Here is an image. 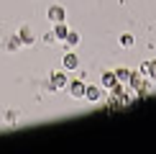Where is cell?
I'll use <instances>...</instances> for the list:
<instances>
[{
	"label": "cell",
	"instance_id": "9a60e30c",
	"mask_svg": "<svg viewBox=\"0 0 156 154\" xmlns=\"http://www.w3.org/2000/svg\"><path fill=\"white\" fill-rule=\"evenodd\" d=\"M16 118H18V116H16V113H8V116H5V121H8V123H10V126H16Z\"/></svg>",
	"mask_w": 156,
	"mask_h": 154
},
{
	"label": "cell",
	"instance_id": "4fadbf2b",
	"mask_svg": "<svg viewBox=\"0 0 156 154\" xmlns=\"http://www.w3.org/2000/svg\"><path fill=\"white\" fill-rule=\"evenodd\" d=\"M23 46V44H21V38H18V34L16 36H10V44H8V51H18V49H21Z\"/></svg>",
	"mask_w": 156,
	"mask_h": 154
},
{
	"label": "cell",
	"instance_id": "5bb4252c",
	"mask_svg": "<svg viewBox=\"0 0 156 154\" xmlns=\"http://www.w3.org/2000/svg\"><path fill=\"white\" fill-rule=\"evenodd\" d=\"M44 41H46V44H56V36H54V31H49V34H44Z\"/></svg>",
	"mask_w": 156,
	"mask_h": 154
},
{
	"label": "cell",
	"instance_id": "277c9868",
	"mask_svg": "<svg viewBox=\"0 0 156 154\" xmlns=\"http://www.w3.org/2000/svg\"><path fill=\"white\" fill-rule=\"evenodd\" d=\"M84 100L87 103H100L102 100V87L100 85H87V90H84Z\"/></svg>",
	"mask_w": 156,
	"mask_h": 154
},
{
	"label": "cell",
	"instance_id": "7c38bea8",
	"mask_svg": "<svg viewBox=\"0 0 156 154\" xmlns=\"http://www.w3.org/2000/svg\"><path fill=\"white\" fill-rule=\"evenodd\" d=\"M133 44H136V38L131 34H120V46L123 49H133Z\"/></svg>",
	"mask_w": 156,
	"mask_h": 154
},
{
	"label": "cell",
	"instance_id": "ba28073f",
	"mask_svg": "<svg viewBox=\"0 0 156 154\" xmlns=\"http://www.w3.org/2000/svg\"><path fill=\"white\" fill-rule=\"evenodd\" d=\"M100 85H102V90H113L115 85H118V77H115V72H102Z\"/></svg>",
	"mask_w": 156,
	"mask_h": 154
},
{
	"label": "cell",
	"instance_id": "7a4b0ae2",
	"mask_svg": "<svg viewBox=\"0 0 156 154\" xmlns=\"http://www.w3.org/2000/svg\"><path fill=\"white\" fill-rule=\"evenodd\" d=\"M67 90H69V95H72L74 100H82L84 98V90H87V82H84V80H69Z\"/></svg>",
	"mask_w": 156,
	"mask_h": 154
},
{
	"label": "cell",
	"instance_id": "52a82bcc",
	"mask_svg": "<svg viewBox=\"0 0 156 154\" xmlns=\"http://www.w3.org/2000/svg\"><path fill=\"white\" fill-rule=\"evenodd\" d=\"M141 75H144V77H148L151 82H156V59H151V62H144V64H141Z\"/></svg>",
	"mask_w": 156,
	"mask_h": 154
},
{
	"label": "cell",
	"instance_id": "8992f818",
	"mask_svg": "<svg viewBox=\"0 0 156 154\" xmlns=\"http://www.w3.org/2000/svg\"><path fill=\"white\" fill-rule=\"evenodd\" d=\"M18 38H21L23 46H34L36 44V36H34V31H31V26H23V28L18 31Z\"/></svg>",
	"mask_w": 156,
	"mask_h": 154
},
{
	"label": "cell",
	"instance_id": "9c48e42d",
	"mask_svg": "<svg viewBox=\"0 0 156 154\" xmlns=\"http://www.w3.org/2000/svg\"><path fill=\"white\" fill-rule=\"evenodd\" d=\"M67 34H69V26H67V21L54 23V36H56V41H64V38H67Z\"/></svg>",
	"mask_w": 156,
	"mask_h": 154
},
{
	"label": "cell",
	"instance_id": "30bf717a",
	"mask_svg": "<svg viewBox=\"0 0 156 154\" xmlns=\"http://www.w3.org/2000/svg\"><path fill=\"white\" fill-rule=\"evenodd\" d=\"M115 77H118V82H123V85H131L133 72L131 69H115Z\"/></svg>",
	"mask_w": 156,
	"mask_h": 154
},
{
	"label": "cell",
	"instance_id": "5b68a950",
	"mask_svg": "<svg viewBox=\"0 0 156 154\" xmlns=\"http://www.w3.org/2000/svg\"><path fill=\"white\" fill-rule=\"evenodd\" d=\"M62 64H64V69H67V72H74V69H80V57H77L74 51H67V54H64V59H62Z\"/></svg>",
	"mask_w": 156,
	"mask_h": 154
},
{
	"label": "cell",
	"instance_id": "8fae6325",
	"mask_svg": "<svg viewBox=\"0 0 156 154\" xmlns=\"http://www.w3.org/2000/svg\"><path fill=\"white\" fill-rule=\"evenodd\" d=\"M64 44H67L69 49L80 46V34H77V31H69V34H67V38H64Z\"/></svg>",
	"mask_w": 156,
	"mask_h": 154
},
{
	"label": "cell",
	"instance_id": "3957f363",
	"mask_svg": "<svg viewBox=\"0 0 156 154\" xmlns=\"http://www.w3.org/2000/svg\"><path fill=\"white\" fill-rule=\"evenodd\" d=\"M46 18H49L51 23L67 21V8H62V5H49V10H46Z\"/></svg>",
	"mask_w": 156,
	"mask_h": 154
},
{
	"label": "cell",
	"instance_id": "6da1fadb",
	"mask_svg": "<svg viewBox=\"0 0 156 154\" xmlns=\"http://www.w3.org/2000/svg\"><path fill=\"white\" fill-rule=\"evenodd\" d=\"M67 85H69L67 69H64V72H51L49 82H46V90L49 93H56V90H67Z\"/></svg>",
	"mask_w": 156,
	"mask_h": 154
}]
</instances>
